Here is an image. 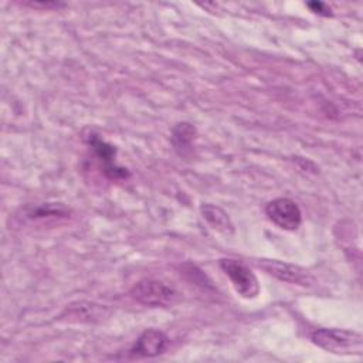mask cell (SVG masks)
I'll return each mask as SVG.
<instances>
[{"mask_svg":"<svg viewBox=\"0 0 363 363\" xmlns=\"http://www.w3.org/2000/svg\"><path fill=\"white\" fill-rule=\"evenodd\" d=\"M311 339L318 347L335 354H360L363 347L362 335L345 329L320 328L312 332Z\"/></svg>","mask_w":363,"mask_h":363,"instance_id":"cell-1","label":"cell"},{"mask_svg":"<svg viewBox=\"0 0 363 363\" xmlns=\"http://www.w3.org/2000/svg\"><path fill=\"white\" fill-rule=\"evenodd\" d=\"M130 296L150 308H167L179 299V294L172 286L156 279H140L132 286Z\"/></svg>","mask_w":363,"mask_h":363,"instance_id":"cell-2","label":"cell"},{"mask_svg":"<svg viewBox=\"0 0 363 363\" xmlns=\"http://www.w3.org/2000/svg\"><path fill=\"white\" fill-rule=\"evenodd\" d=\"M220 267L240 296L252 299L259 294L258 279L247 264L233 258H223L220 259Z\"/></svg>","mask_w":363,"mask_h":363,"instance_id":"cell-3","label":"cell"},{"mask_svg":"<svg viewBox=\"0 0 363 363\" xmlns=\"http://www.w3.org/2000/svg\"><path fill=\"white\" fill-rule=\"evenodd\" d=\"M267 217L279 228L286 231L296 230L302 223V213L298 204L288 197H278L267 203Z\"/></svg>","mask_w":363,"mask_h":363,"instance_id":"cell-4","label":"cell"},{"mask_svg":"<svg viewBox=\"0 0 363 363\" xmlns=\"http://www.w3.org/2000/svg\"><path fill=\"white\" fill-rule=\"evenodd\" d=\"M169 346V337L159 329L145 330L129 350L132 357H155L162 354Z\"/></svg>","mask_w":363,"mask_h":363,"instance_id":"cell-5","label":"cell"},{"mask_svg":"<svg viewBox=\"0 0 363 363\" xmlns=\"http://www.w3.org/2000/svg\"><path fill=\"white\" fill-rule=\"evenodd\" d=\"M258 265L267 271L269 275L291 284L299 285H309L312 282V277L298 265L275 261V259H261Z\"/></svg>","mask_w":363,"mask_h":363,"instance_id":"cell-6","label":"cell"},{"mask_svg":"<svg viewBox=\"0 0 363 363\" xmlns=\"http://www.w3.org/2000/svg\"><path fill=\"white\" fill-rule=\"evenodd\" d=\"M88 143L92 147V150L95 152L96 157L104 163V172L108 177H111V179H123V177L129 176L126 169L119 167V166L115 164L116 150L112 145L106 143L105 140H102L96 135H89Z\"/></svg>","mask_w":363,"mask_h":363,"instance_id":"cell-7","label":"cell"},{"mask_svg":"<svg viewBox=\"0 0 363 363\" xmlns=\"http://www.w3.org/2000/svg\"><path fill=\"white\" fill-rule=\"evenodd\" d=\"M200 211H201L204 220L214 230H217V231H220L223 234H233L234 233L233 223H231L228 214L223 208H220V207H217L214 204H203L200 207Z\"/></svg>","mask_w":363,"mask_h":363,"instance_id":"cell-8","label":"cell"},{"mask_svg":"<svg viewBox=\"0 0 363 363\" xmlns=\"http://www.w3.org/2000/svg\"><path fill=\"white\" fill-rule=\"evenodd\" d=\"M194 138H196V129L193 125L187 122H180L173 128L172 142L176 149H182V150L189 149Z\"/></svg>","mask_w":363,"mask_h":363,"instance_id":"cell-9","label":"cell"},{"mask_svg":"<svg viewBox=\"0 0 363 363\" xmlns=\"http://www.w3.org/2000/svg\"><path fill=\"white\" fill-rule=\"evenodd\" d=\"M308 7H311L312 11L319 13V14H325V16H329V14H330V9H328V6H326L325 3H320V1L308 3Z\"/></svg>","mask_w":363,"mask_h":363,"instance_id":"cell-10","label":"cell"}]
</instances>
